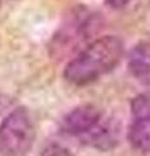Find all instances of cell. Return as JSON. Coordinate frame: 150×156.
<instances>
[{"instance_id": "obj_7", "label": "cell", "mask_w": 150, "mask_h": 156, "mask_svg": "<svg viewBox=\"0 0 150 156\" xmlns=\"http://www.w3.org/2000/svg\"><path fill=\"white\" fill-rule=\"evenodd\" d=\"M107 2L112 8H122L127 5L130 0H107Z\"/></svg>"}, {"instance_id": "obj_1", "label": "cell", "mask_w": 150, "mask_h": 156, "mask_svg": "<svg viewBox=\"0 0 150 156\" xmlns=\"http://www.w3.org/2000/svg\"><path fill=\"white\" fill-rule=\"evenodd\" d=\"M123 42L115 35H104L89 46L67 64L64 78L72 85L84 86L107 74L123 57Z\"/></svg>"}, {"instance_id": "obj_4", "label": "cell", "mask_w": 150, "mask_h": 156, "mask_svg": "<svg viewBox=\"0 0 150 156\" xmlns=\"http://www.w3.org/2000/svg\"><path fill=\"white\" fill-rule=\"evenodd\" d=\"M128 138L134 150L150 154V92L140 94L132 100Z\"/></svg>"}, {"instance_id": "obj_5", "label": "cell", "mask_w": 150, "mask_h": 156, "mask_svg": "<svg viewBox=\"0 0 150 156\" xmlns=\"http://www.w3.org/2000/svg\"><path fill=\"white\" fill-rule=\"evenodd\" d=\"M128 66L140 83L150 87V43H138L133 47L128 57Z\"/></svg>"}, {"instance_id": "obj_3", "label": "cell", "mask_w": 150, "mask_h": 156, "mask_svg": "<svg viewBox=\"0 0 150 156\" xmlns=\"http://www.w3.org/2000/svg\"><path fill=\"white\" fill-rule=\"evenodd\" d=\"M31 113L25 108L11 112L0 124V156H26L35 140Z\"/></svg>"}, {"instance_id": "obj_2", "label": "cell", "mask_w": 150, "mask_h": 156, "mask_svg": "<svg viewBox=\"0 0 150 156\" xmlns=\"http://www.w3.org/2000/svg\"><path fill=\"white\" fill-rule=\"evenodd\" d=\"M63 133L79 136L81 140L99 150H108L116 143V129L97 107L79 105L61 122Z\"/></svg>"}, {"instance_id": "obj_6", "label": "cell", "mask_w": 150, "mask_h": 156, "mask_svg": "<svg viewBox=\"0 0 150 156\" xmlns=\"http://www.w3.org/2000/svg\"><path fill=\"white\" fill-rule=\"evenodd\" d=\"M41 156H73L67 148L61 147V146H50V147H47L45 151H43V154Z\"/></svg>"}]
</instances>
